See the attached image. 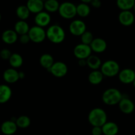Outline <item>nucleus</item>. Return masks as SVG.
I'll return each mask as SVG.
<instances>
[{"label": "nucleus", "instance_id": "1", "mask_svg": "<svg viewBox=\"0 0 135 135\" xmlns=\"http://www.w3.org/2000/svg\"><path fill=\"white\" fill-rule=\"evenodd\" d=\"M47 38L53 44L62 43L65 38V32L63 28L58 25H53L46 31Z\"/></svg>", "mask_w": 135, "mask_h": 135}, {"label": "nucleus", "instance_id": "2", "mask_svg": "<svg viewBox=\"0 0 135 135\" xmlns=\"http://www.w3.org/2000/svg\"><path fill=\"white\" fill-rule=\"evenodd\" d=\"M88 122L93 127H102L107 122L108 117L105 111L96 108L90 112L88 116Z\"/></svg>", "mask_w": 135, "mask_h": 135}, {"label": "nucleus", "instance_id": "3", "mask_svg": "<svg viewBox=\"0 0 135 135\" xmlns=\"http://www.w3.org/2000/svg\"><path fill=\"white\" fill-rule=\"evenodd\" d=\"M123 97L122 94L118 89L111 88L104 91L102 94V101L108 105H114L119 104Z\"/></svg>", "mask_w": 135, "mask_h": 135}, {"label": "nucleus", "instance_id": "4", "mask_svg": "<svg viewBox=\"0 0 135 135\" xmlns=\"http://www.w3.org/2000/svg\"><path fill=\"white\" fill-rule=\"evenodd\" d=\"M100 69L104 76L108 77H113L119 75L120 72L119 65L114 60H108L105 61L102 63Z\"/></svg>", "mask_w": 135, "mask_h": 135}, {"label": "nucleus", "instance_id": "5", "mask_svg": "<svg viewBox=\"0 0 135 135\" xmlns=\"http://www.w3.org/2000/svg\"><path fill=\"white\" fill-rule=\"evenodd\" d=\"M59 14L65 19H71L76 15V5L70 1H65L60 4Z\"/></svg>", "mask_w": 135, "mask_h": 135}, {"label": "nucleus", "instance_id": "6", "mask_svg": "<svg viewBox=\"0 0 135 135\" xmlns=\"http://www.w3.org/2000/svg\"><path fill=\"white\" fill-rule=\"evenodd\" d=\"M28 34L30 38V41L36 44L42 43L47 38L46 31H45L44 28L37 25L30 28Z\"/></svg>", "mask_w": 135, "mask_h": 135}, {"label": "nucleus", "instance_id": "7", "mask_svg": "<svg viewBox=\"0 0 135 135\" xmlns=\"http://www.w3.org/2000/svg\"><path fill=\"white\" fill-rule=\"evenodd\" d=\"M90 46L84 44L76 45L73 50V54L78 59H87L92 55Z\"/></svg>", "mask_w": 135, "mask_h": 135}, {"label": "nucleus", "instance_id": "8", "mask_svg": "<svg viewBox=\"0 0 135 135\" xmlns=\"http://www.w3.org/2000/svg\"><path fill=\"white\" fill-rule=\"evenodd\" d=\"M69 31L73 36H80L86 31V26L84 21L76 19L73 21L69 25Z\"/></svg>", "mask_w": 135, "mask_h": 135}, {"label": "nucleus", "instance_id": "9", "mask_svg": "<svg viewBox=\"0 0 135 135\" xmlns=\"http://www.w3.org/2000/svg\"><path fill=\"white\" fill-rule=\"evenodd\" d=\"M51 75L57 78L63 77L68 72L67 65L62 61H57L54 63L52 67L49 69Z\"/></svg>", "mask_w": 135, "mask_h": 135}, {"label": "nucleus", "instance_id": "10", "mask_svg": "<svg viewBox=\"0 0 135 135\" xmlns=\"http://www.w3.org/2000/svg\"><path fill=\"white\" fill-rule=\"evenodd\" d=\"M119 79L123 84L133 83L135 79V71L131 69H124L120 71L118 75Z\"/></svg>", "mask_w": 135, "mask_h": 135}, {"label": "nucleus", "instance_id": "11", "mask_svg": "<svg viewBox=\"0 0 135 135\" xmlns=\"http://www.w3.org/2000/svg\"><path fill=\"white\" fill-rule=\"evenodd\" d=\"M51 16L47 11H42L36 15L34 17V22L36 25L44 28L48 26L51 22Z\"/></svg>", "mask_w": 135, "mask_h": 135}, {"label": "nucleus", "instance_id": "12", "mask_svg": "<svg viewBox=\"0 0 135 135\" xmlns=\"http://www.w3.org/2000/svg\"><path fill=\"white\" fill-rule=\"evenodd\" d=\"M120 23L125 26H131L134 21V16L131 11H121L118 17Z\"/></svg>", "mask_w": 135, "mask_h": 135}, {"label": "nucleus", "instance_id": "13", "mask_svg": "<svg viewBox=\"0 0 135 135\" xmlns=\"http://www.w3.org/2000/svg\"><path fill=\"white\" fill-rule=\"evenodd\" d=\"M118 105L121 112L125 114H130L133 113L134 110V103L128 98L123 97Z\"/></svg>", "mask_w": 135, "mask_h": 135}, {"label": "nucleus", "instance_id": "14", "mask_svg": "<svg viewBox=\"0 0 135 135\" xmlns=\"http://www.w3.org/2000/svg\"><path fill=\"white\" fill-rule=\"evenodd\" d=\"M26 5L30 13L36 15L43 11L44 9V0H28Z\"/></svg>", "mask_w": 135, "mask_h": 135}, {"label": "nucleus", "instance_id": "15", "mask_svg": "<svg viewBox=\"0 0 135 135\" xmlns=\"http://www.w3.org/2000/svg\"><path fill=\"white\" fill-rule=\"evenodd\" d=\"M92 51L97 54L104 52L107 48V43L105 40L102 38H96L94 39L91 44L90 45Z\"/></svg>", "mask_w": 135, "mask_h": 135}, {"label": "nucleus", "instance_id": "16", "mask_svg": "<svg viewBox=\"0 0 135 135\" xmlns=\"http://www.w3.org/2000/svg\"><path fill=\"white\" fill-rule=\"evenodd\" d=\"M3 79L7 83H15L19 80V72L14 68L5 70L3 73Z\"/></svg>", "mask_w": 135, "mask_h": 135}, {"label": "nucleus", "instance_id": "17", "mask_svg": "<svg viewBox=\"0 0 135 135\" xmlns=\"http://www.w3.org/2000/svg\"><path fill=\"white\" fill-rule=\"evenodd\" d=\"M17 124L15 121H6L2 123L1 126V131L4 134L12 135L16 133L17 130Z\"/></svg>", "mask_w": 135, "mask_h": 135}, {"label": "nucleus", "instance_id": "18", "mask_svg": "<svg viewBox=\"0 0 135 135\" xmlns=\"http://www.w3.org/2000/svg\"><path fill=\"white\" fill-rule=\"evenodd\" d=\"M1 38L5 44H13L18 40V34L13 30H7L3 32Z\"/></svg>", "mask_w": 135, "mask_h": 135}, {"label": "nucleus", "instance_id": "19", "mask_svg": "<svg viewBox=\"0 0 135 135\" xmlns=\"http://www.w3.org/2000/svg\"><path fill=\"white\" fill-rule=\"evenodd\" d=\"M103 134L105 135H116L119 132V127L114 122L107 121L102 127Z\"/></svg>", "mask_w": 135, "mask_h": 135}, {"label": "nucleus", "instance_id": "20", "mask_svg": "<svg viewBox=\"0 0 135 135\" xmlns=\"http://www.w3.org/2000/svg\"><path fill=\"white\" fill-rule=\"evenodd\" d=\"M12 96L10 87L5 84L0 85V104H4L9 101Z\"/></svg>", "mask_w": 135, "mask_h": 135}, {"label": "nucleus", "instance_id": "21", "mask_svg": "<svg viewBox=\"0 0 135 135\" xmlns=\"http://www.w3.org/2000/svg\"><path fill=\"white\" fill-rule=\"evenodd\" d=\"M104 76V75L101 72V71L94 70L89 74L88 79L90 84L93 85H98L102 82Z\"/></svg>", "mask_w": 135, "mask_h": 135}, {"label": "nucleus", "instance_id": "22", "mask_svg": "<svg viewBox=\"0 0 135 135\" xmlns=\"http://www.w3.org/2000/svg\"><path fill=\"white\" fill-rule=\"evenodd\" d=\"M39 62L40 65L43 68L47 69L48 71L55 63L53 56L49 54H44L41 55Z\"/></svg>", "mask_w": 135, "mask_h": 135}, {"label": "nucleus", "instance_id": "23", "mask_svg": "<svg viewBox=\"0 0 135 135\" xmlns=\"http://www.w3.org/2000/svg\"><path fill=\"white\" fill-rule=\"evenodd\" d=\"M30 28L29 25L25 21H17L15 25V31L17 33V34L21 36L23 34H26L28 33Z\"/></svg>", "mask_w": 135, "mask_h": 135}, {"label": "nucleus", "instance_id": "24", "mask_svg": "<svg viewBox=\"0 0 135 135\" xmlns=\"http://www.w3.org/2000/svg\"><path fill=\"white\" fill-rule=\"evenodd\" d=\"M87 66L93 71L94 70H98L101 68V66L102 65V61L98 56L94 55H91L88 59H86Z\"/></svg>", "mask_w": 135, "mask_h": 135}, {"label": "nucleus", "instance_id": "25", "mask_svg": "<svg viewBox=\"0 0 135 135\" xmlns=\"http://www.w3.org/2000/svg\"><path fill=\"white\" fill-rule=\"evenodd\" d=\"M16 14L18 18L21 21H25L29 17L30 11L26 5H19L16 9Z\"/></svg>", "mask_w": 135, "mask_h": 135}, {"label": "nucleus", "instance_id": "26", "mask_svg": "<svg viewBox=\"0 0 135 135\" xmlns=\"http://www.w3.org/2000/svg\"><path fill=\"white\" fill-rule=\"evenodd\" d=\"M59 4L57 0H46L44 1V9L48 13H55L59 10Z\"/></svg>", "mask_w": 135, "mask_h": 135}, {"label": "nucleus", "instance_id": "27", "mask_svg": "<svg viewBox=\"0 0 135 135\" xmlns=\"http://www.w3.org/2000/svg\"><path fill=\"white\" fill-rule=\"evenodd\" d=\"M90 13V7L88 4L80 3L76 5V14L80 17H86Z\"/></svg>", "mask_w": 135, "mask_h": 135}, {"label": "nucleus", "instance_id": "28", "mask_svg": "<svg viewBox=\"0 0 135 135\" xmlns=\"http://www.w3.org/2000/svg\"><path fill=\"white\" fill-rule=\"evenodd\" d=\"M9 63L13 68H18L21 67L23 63V59L22 56L18 54H12L10 59H9Z\"/></svg>", "mask_w": 135, "mask_h": 135}, {"label": "nucleus", "instance_id": "29", "mask_svg": "<svg viewBox=\"0 0 135 135\" xmlns=\"http://www.w3.org/2000/svg\"><path fill=\"white\" fill-rule=\"evenodd\" d=\"M135 0H117V5L121 11H130L133 8Z\"/></svg>", "mask_w": 135, "mask_h": 135}, {"label": "nucleus", "instance_id": "30", "mask_svg": "<svg viewBox=\"0 0 135 135\" xmlns=\"http://www.w3.org/2000/svg\"><path fill=\"white\" fill-rule=\"evenodd\" d=\"M15 123L18 127L21 129H26L30 126L31 121L28 116L21 115L16 119Z\"/></svg>", "mask_w": 135, "mask_h": 135}, {"label": "nucleus", "instance_id": "31", "mask_svg": "<svg viewBox=\"0 0 135 135\" xmlns=\"http://www.w3.org/2000/svg\"><path fill=\"white\" fill-rule=\"evenodd\" d=\"M94 39V38L92 33L90 31H88V30H86L85 32H84L80 36L81 43L86 45H88V46L91 44Z\"/></svg>", "mask_w": 135, "mask_h": 135}, {"label": "nucleus", "instance_id": "32", "mask_svg": "<svg viewBox=\"0 0 135 135\" xmlns=\"http://www.w3.org/2000/svg\"><path fill=\"white\" fill-rule=\"evenodd\" d=\"M11 55L12 54L11 52V51L7 50V49H3V50H2L0 51V57L3 59H5V60L10 59Z\"/></svg>", "mask_w": 135, "mask_h": 135}, {"label": "nucleus", "instance_id": "33", "mask_svg": "<svg viewBox=\"0 0 135 135\" xmlns=\"http://www.w3.org/2000/svg\"><path fill=\"white\" fill-rule=\"evenodd\" d=\"M19 41L21 44H26L28 43L29 42H30V37H29L28 34H23V35L20 36Z\"/></svg>", "mask_w": 135, "mask_h": 135}, {"label": "nucleus", "instance_id": "34", "mask_svg": "<svg viewBox=\"0 0 135 135\" xmlns=\"http://www.w3.org/2000/svg\"><path fill=\"white\" fill-rule=\"evenodd\" d=\"M103 134L101 127H93L92 129V135H102Z\"/></svg>", "mask_w": 135, "mask_h": 135}, {"label": "nucleus", "instance_id": "35", "mask_svg": "<svg viewBox=\"0 0 135 135\" xmlns=\"http://www.w3.org/2000/svg\"><path fill=\"white\" fill-rule=\"evenodd\" d=\"M91 5L94 8H100L102 5V2L100 0H92L90 2Z\"/></svg>", "mask_w": 135, "mask_h": 135}, {"label": "nucleus", "instance_id": "36", "mask_svg": "<svg viewBox=\"0 0 135 135\" xmlns=\"http://www.w3.org/2000/svg\"><path fill=\"white\" fill-rule=\"evenodd\" d=\"M79 65L80 67H84V66L87 65L86 59H79Z\"/></svg>", "mask_w": 135, "mask_h": 135}, {"label": "nucleus", "instance_id": "37", "mask_svg": "<svg viewBox=\"0 0 135 135\" xmlns=\"http://www.w3.org/2000/svg\"><path fill=\"white\" fill-rule=\"evenodd\" d=\"M25 77V73L22 72V71H21V72H19V79H23Z\"/></svg>", "mask_w": 135, "mask_h": 135}, {"label": "nucleus", "instance_id": "38", "mask_svg": "<svg viewBox=\"0 0 135 135\" xmlns=\"http://www.w3.org/2000/svg\"><path fill=\"white\" fill-rule=\"evenodd\" d=\"M82 1V3H90V2L92 1V0H80Z\"/></svg>", "mask_w": 135, "mask_h": 135}, {"label": "nucleus", "instance_id": "39", "mask_svg": "<svg viewBox=\"0 0 135 135\" xmlns=\"http://www.w3.org/2000/svg\"><path fill=\"white\" fill-rule=\"evenodd\" d=\"M133 86L135 88V79L134 80V81H133Z\"/></svg>", "mask_w": 135, "mask_h": 135}, {"label": "nucleus", "instance_id": "40", "mask_svg": "<svg viewBox=\"0 0 135 135\" xmlns=\"http://www.w3.org/2000/svg\"><path fill=\"white\" fill-rule=\"evenodd\" d=\"M133 9H134V11H135V4H134V7H133Z\"/></svg>", "mask_w": 135, "mask_h": 135}, {"label": "nucleus", "instance_id": "41", "mask_svg": "<svg viewBox=\"0 0 135 135\" xmlns=\"http://www.w3.org/2000/svg\"><path fill=\"white\" fill-rule=\"evenodd\" d=\"M1 13H0V21H1Z\"/></svg>", "mask_w": 135, "mask_h": 135}, {"label": "nucleus", "instance_id": "42", "mask_svg": "<svg viewBox=\"0 0 135 135\" xmlns=\"http://www.w3.org/2000/svg\"><path fill=\"white\" fill-rule=\"evenodd\" d=\"M134 71H135V70H134Z\"/></svg>", "mask_w": 135, "mask_h": 135}]
</instances>
